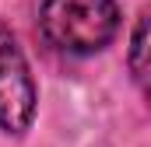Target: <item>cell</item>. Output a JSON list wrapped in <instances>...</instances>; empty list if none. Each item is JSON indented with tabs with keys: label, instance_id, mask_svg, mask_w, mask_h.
<instances>
[{
	"label": "cell",
	"instance_id": "obj_1",
	"mask_svg": "<svg viewBox=\"0 0 151 147\" xmlns=\"http://www.w3.org/2000/svg\"><path fill=\"white\" fill-rule=\"evenodd\" d=\"M39 21L56 49L88 56L109 46L119 28V11L116 0H46Z\"/></svg>",
	"mask_w": 151,
	"mask_h": 147
},
{
	"label": "cell",
	"instance_id": "obj_2",
	"mask_svg": "<svg viewBox=\"0 0 151 147\" xmlns=\"http://www.w3.org/2000/svg\"><path fill=\"white\" fill-rule=\"evenodd\" d=\"M35 116V84L25 63V53L11 35V28L0 21V126L7 133L28 130Z\"/></svg>",
	"mask_w": 151,
	"mask_h": 147
},
{
	"label": "cell",
	"instance_id": "obj_3",
	"mask_svg": "<svg viewBox=\"0 0 151 147\" xmlns=\"http://www.w3.org/2000/svg\"><path fill=\"white\" fill-rule=\"evenodd\" d=\"M130 74H134V84L141 88V95L151 105V7L141 11L134 35H130Z\"/></svg>",
	"mask_w": 151,
	"mask_h": 147
}]
</instances>
